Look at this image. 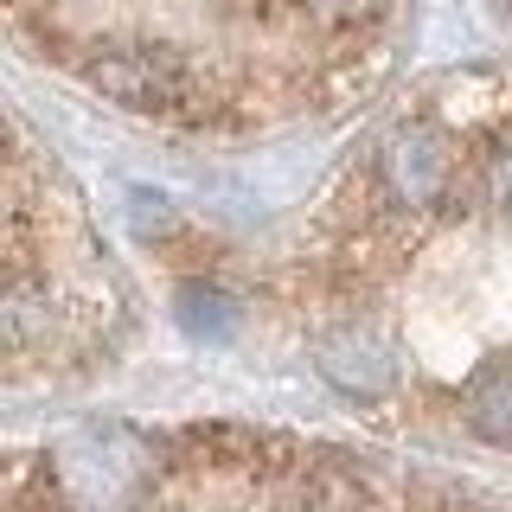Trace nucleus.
Masks as SVG:
<instances>
[{
	"mask_svg": "<svg viewBox=\"0 0 512 512\" xmlns=\"http://www.w3.org/2000/svg\"><path fill=\"white\" fill-rule=\"evenodd\" d=\"M468 423L493 448H512V359H487L468 378Z\"/></svg>",
	"mask_w": 512,
	"mask_h": 512,
	"instance_id": "6",
	"label": "nucleus"
},
{
	"mask_svg": "<svg viewBox=\"0 0 512 512\" xmlns=\"http://www.w3.org/2000/svg\"><path fill=\"white\" fill-rule=\"evenodd\" d=\"M180 448L199 468H256V461L276 455L282 442L263 436V429H250V423H192V429H180Z\"/></svg>",
	"mask_w": 512,
	"mask_h": 512,
	"instance_id": "5",
	"label": "nucleus"
},
{
	"mask_svg": "<svg viewBox=\"0 0 512 512\" xmlns=\"http://www.w3.org/2000/svg\"><path fill=\"white\" fill-rule=\"evenodd\" d=\"M320 372L340 384L346 397H378L391 384V352L365 327H340L333 340H320Z\"/></svg>",
	"mask_w": 512,
	"mask_h": 512,
	"instance_id": "4",
	"label": "nucleus"
},
{
	"mask_svg": "<svg viewBox=\"0 0 512 512\" xmlns=\"http://www.w3.org/2000/svg\"><path fill=\"white\" fill-rule=\"evenodd\" d=\"M180 327L192 333V340H231L237 333L231 295H218V288H205V282H186L180 288Z\"/></svg>",
	"mask_w": 512,
	"mask_h": 512,
	"instance_id": "7",
	"label": "nucleus"
},
{
	"mask_svg": "<svg viewBox=\"0 0 512 512\" xmlns=\"http://www.w3.org/2000/svg\"><path fill=\"white\" fill-rule=\"evenodd\" d=\"M493 192H500V205L512 212V148L493 154Z\"/></svg>",
	"mask_w": 512,
	"mask_h": 512,
	"instance_id": "8",
	"label": "nucleus"
},
{
	"mask_svg": "<svg viewBox=\"0 0 512 512\" xmlns=\"http://www.w3.org/2000/svg\"><path fill=\"white\" fill-rule=\"evenodd\" d=\"M154 487V442L128 423H103L64 442L58 455V493L77 512H135Z\"/></svg>",
	"mask_w": 512,
	"mask_h": 512,
	"instance_id": "2",
	"label": "nucleus"
},
{
	"mask_svg": "<svg viewBox=\"0 0 512 512\" xmlns=\"http://www.w3.org/2000/svg\"><path fill=\"white\" fill-rule=\"evenodd\" d=\"M384 173H391L397 199L404 205H436L448 173H455V154H448V141L436 135V128H404V135L391 141V154H384Z\"/></svg>",
	"mask_w": 512,
	"mask_h": 512,
	"instance_id": "3",
	"label": "nucleus"
},
{
	"mask_svg": "<svg viewBox=\"0 0 512 512\" xmlns=\"http://www.w3.org/2000/svg\"><path fill=\"white\" fill-rule=\"evenodd\" d=\"M84 77L90 90H103L109 103L135 109V116H160V122H186L212 103L205 77L192 71L186 52L173 45H154V39H122V45H96L84 58Z\"/></svg>",
	"mask_w": 512,
	"mask_h": 512,
	"instance_id": "1",
	"label": "nucleus"
},
{
	"mask_svg": "<svg viewBox=\"0 0 512 512\" xmlns=\"http://www.w3.org/2000/svg\"><path fill=\"white\" fill-rule=\"evenodd\" d=\"M320 7H327L333 20H359V13H372L378 0H320Z\"/></svg>",
	"mask_w": 512,
	"mask_h": 512,
	"instance_id": "9",
	"label": "nucleus"
}]
</instances>
